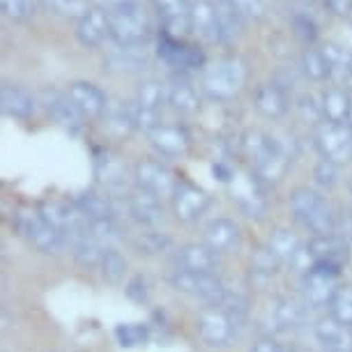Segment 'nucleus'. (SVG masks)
<instances>
[{"label": "nucleus", "instance_id": "1", "mask_svg": "<svg viewBox=\"0 0 352 352\" xmlns=\"http://www.w3.org/2000/svg\"><path fill=\"white\" fill-rule=\"evenodd\" d=\"M290 210L304 228L318 235H334L336 232V214L329 203L309 187H297L290 194Z\"/></svg>", "mask_w": 352, "mask_h": 352}, {"label": "nucleus", "instance_id": "2", "mask_svg": "<svg viewBox=\"0 0 352 352\" xmlns=\"http://www.w3.org/2000/svg\"><path fill=\"white\" fill-rule=\"evenodd\" d=\"M249 81V65L240 56L221 58L214 67H210L203 76V90L212 99L226 102L232 99Z\"/></svg>", "mask_w": 352, "mask_h": 352}, {"label": "nucleus", "instance_id": "3", "mask_svg": "<svg viewBox=\"0 0 352 352\" xmlns=\"http://www.w3.org/2000/svg\"><path fill=\"white\" fill-rule=\"evenodd\" d=\"M109 19H111V37L116 39L118 46H122V49H138V46L148 42L150 21L138 5L124 10H113L109 12Z\"/></svg>", "mask_w": 352, "mask_h": 352}, {"label": "nucleus", "instance_id": "4", "mask_svg": "<svg viewBox=\"0 0 352 352\" xmlns=\"http://www.w3.org/2000/svg\"><path fill=\"white\" fill-rule=\"evenodd\" d=\"M168 281L175 290L196 297V300H203L210 307H219V302L226 295V285L217 274H201V272L177 267L168 274Z\"/></svg>", "mask_w": 352, "mask_h": 352}, {"label": "nucleus", "instance_id": "5", "mask_svg": "<svg viewBox=\"0 0 352 352\" xmlns=\"http://www.w3.org/2000/svg\"><path fill=\"white\" fill-rule=\"evenodd\" d=\"M16 228L28 237V242L42 254H58L63 249V235L46 221L39 210H21L16 214Z\"/></svg>", "mask_w": 352, "mask_h": 352}, {"label": "nucleus", "instance_id": "6", "mask_svg": "<svg viewBox=\"0 0 352 352\" xmlns=\"http://www.w3.org/2000/svg\"><path fill=\"white\" fill-rule=\"evenodd\" d=\"M159 58L175 69H203L205 67V53L198 44H189L180 37H173L162 30L157 44Z\"/></svg>", "mask_w": 352, "mask_h": 352}, {"label": "nucleus", "instance_id": "7", "mask_svg": "<svg viewBox=\"0 0 352 352\" xmlns=\"http://www.w3.org/2000/svg\"><path fill=\"white\" fill-rule=\"evenodd\" d=\"M316 145L324 159L345 164L352 159V129L348 124L322 122L316 129Z\"/></svg>", "mask_w": 352, "mask_h": 352}, {"label": "nucleus", "instance_id": "8", "mask_svg": "<svg viewBox=\"0 0 352 352\" xmlns=\"http://www.w3.org/2000/svg\"><path fill=\"white\" fill-rule=\"evenodd\" d=\"M136 182L138 189L148 191V194L164 198V196H173L177 189L180 180L175 177L168 166L162 162H155V159H143V162L136 164Z\"/></svg>", "mask_w": 352, "mask_h": 352}, {"label": "nucleus", "instance_id": "9", "mask_svg": "<svg viewBox=\"0 0 352 352\" xmlns=\"http://www.w3.org/2000/svg\"><path fill=\"white\" fill-rule=\"evenodd\" d=\"M196 327H198V334H201V338L208 345H212V348H226V345H230L232 338H235L237 324L219 307H208L198 314Z\"/></svg>", "mask_w": 352, "mask_h": 352}, {"label": "nucleus", "instance_id": "10", "mask_svg": "<svg viewBox=\"0 0 352 352\" xmlns=\"http://www.w3.org/2000/svg\"><path fill=\"white\" fill-rule=\"evenodd\" d=\"M336 276H338L336 270L320 267V265H314L311 272H307V281H304V302H307V307L311 309L329 307L338 290Z\"/></svg>", "mask_w": 352, "mask_h": 352}, {"label": "nucleus", "instance_id": "11", "mask_svg": "<svg viewBox=\"0 0 352 352\" xmlns=\"http://www.w3.org/2000/svg\"><path fill=\"white\" fill-rule=\"evenodd\" d=\"M191 35H196L205 44L221 42V25H219L217 3L212 0H194L189 12Z\"/></svg>", "mask_w": 352, "mask_h": 352}, {"label": "nucleus", "instance_id": "12", "mask_svg": "<svg viewBox=\"0 0 352 352\" xmlns=\"http://www.w3.org/2000/svg\"><path fill=\"white\" fill-rule=\"evenodd\" d=\"M210 208V196L205 194L203 189H198L196 184L189 182H180L173 194V210H175V217L180 221H198Z\"/></svg>", "mask_w": 352, "mask_h": 352}, {"label": "nucleus", "instance_id": "13", "mask_svg": "<svg viewBox=\"0 0 352 352\" xmlns=\"http://www.w3.org/2000/svg\"><path fill=\"white\" fill-rule=\"evenodd\" d=\"M95 175L113 194L124 191L127 187V164L111 150H99L95 155Z\"/></svg>", "mask_w": 352, "mask_h": 352}, {"label": "nucleus", "instance_id": "14", "mask_svg": "<svg viewBox=\"0 0 352 352\" xmlns=\"http://www.w3.org/2000/svg\"><path fill=\"white\" fill-rule=\"evenodd\" d=\"M309 254L314 265H327V267L341 270L348 261V242L341 235H318L309 242Z\"/></svg>", "mask_w": 352, "mask_h": 352}, {"label": "nucleus", "instance_id": "15", "mask_svg": "<svg viewBox=\"0 0 352 352\" xmlns=\"http://www.w3.org/2000/svg\"><path fill=\"white\" fill-rule=\"evenodd\" d=\"M152 5H155V12L164 23V32L180 39L184 32H191L189 25L191 5L187 0H152Z\"/></svg>", "mask_w": 352, "mask_h": 352}, {"label": "nucleus", "instance_id": "16", "mask_svg": "<svg viewBox=\"0 0 352 352\" xmlns=\"http://www.w3.org/2000/svg\"><path fill=\"white\" fill-rule=\"evenodd\" d=\"M111 35V19L109 12L102 8H92L83 19H78L76 39L85 49H97L106 37Z\"/></svg>", "mask_w": 352, "mask_h": 352}, {"label": "nucleus", "instance_id": "17", "mask_svg": "<svg viewBox=\"0 0 352 352\" xmlns=\"http://www.w3.org/2000/svg\"><path fill=\"white\" fill-rule=\"evenodd\" d=\"M65 244H69L72 256L78 265H83L85 270L92 267H102L104 261V247L99 244V237L92 235L90 230H78L65 237Z\"/></svg>", "mask_w": 352, "mask_h": 352}, {"label": "nucleus", "instance_id": "18", "mask_svg": "<svg viewBox=\"0 0 352 352\" xmlns=\"http://www.w3.org/2000/svg\"><path fill=\"white\" fill-rule=\"evenodd\" d=\"M148 138L166 157H180L191 145L187 129L180 127V124H157L155 129L148 131Z\"/></svg>", "mask_w": 352, "mask_h": 352}, {"label": "nucleus", "instance_id": "19", "mask_svg": "<svg viewBox=\"0 0 352 352\" xmlns=\"http://www.w3.org/2000/svg\"><path fill=\"white\" fill-rule=\"evenodd\" d=\"M67 95L72 102H74L76 109L81 111L83 118H102L106 113V106H109V99H106L104 92L99 90L95 83H88V81L72 83Z\"/></svg>", "mask_w": 352, "mask_h": 352}, {"label": "nucleus", "instance_id": "20", "mask_svg": "<svg viewBox=\"0 0 352 352\" xmlns=\"http://www.w3.org/2000/svg\"><path fill=\"white\" fill-rule=\"evenodd\" d=\"M237 145H240V155L247 159V162L254 164V170L263 162H267V159L281 148L274 138H272L270 134H265V131H261V129L244 131V134L240 136V141H237Z\"/></svg>", "mask_w": 352, "mask_h": 352}, {"label": "nucleus", "instance_id": "21", "mask_svg": "<svg viewBox=\"0 0 352 352\" xmlns=\"http://www.w3.org/2000/svg\"><path fill=\"white\" fill-rule=\"evenodd\" d=\"M316 338L327 352H352V329L338 322L334 316L316 322Z\"/></svg>", "mask_w": 352, "mask_h": 352}, {"label": "nucleus", "instance_id": "22", "mask_svg": "<svg viewBox=\"0 0 352 352\" xmlns=\"http://www.w3.org/2000/svg\"><path fill=\"white\" fill-rule=\"evenodd\" d=\"M205 244L214 251V254H232L240 247V228L230 219H214L205 228Z\"/></svg>", "mask_w": 352, "mask_h": 352}, {"label": "nucleus", "instance_id": "23", "mask_svg": "<svg viewBox=\"0 0 352 352\" xmlns=\"http://www.w3.org/2000/svg\"><path fill=\"white\" fill-rule=\"evenodd\" d=\"M127 212L134 221L145 226V228H155V226L162 223V219H164V210H162L159 198L148 194V191H143V189H138L134 194L127 196Z\"/></svg>", "mask_w": 352, "mask_h": 352}, {"label": "nucleus", "instance_id": "24", "mask_svg": "<svg viewBox=\"0 0 352 352\" xmlns=\"http://www.w3.org/2000/svg\"><path fill=\"white\" fill-rule=\"evenodd\" d=\"M42 104L46 106V111L53 116V120L60 122L63 127L67 129H81L83 124V116L81 111L76 109L74 102L69 99V95H60V92L56 90H44L42 92Z\"/></svg>", "mask_w": 352, "mask_h": 352}, {"label": "nucleus", "instance_id": "25", "mask_svg": "<svg viewBox=\"0 0 352 352\" xmlns=\"http://www.w3.org/2000/svg\"><path fill=\"white\" fill-rule=\"evenodd\" d=\"M177 267L201 274H217L219 254H214L208 244H187L177 251Z\"/></svg>", "mask_w": 352, "mask_h": 352}, {"label": "nucleus", "instance_id": "26", "mask_svg": "<svg viewBox=\"0 0 352 352\" xmlns=\"http://www.w3.org/2000/svg\"><path fill=\"white\" fill-rule=\"evenodd\" d=\"M254 106L261 116L276 120V118L285 116V111H288V92L276 83H263L258 85L254 95Z\"/></svg>", "mask_w": 352, "mask_h": 352}, {"label": "nucleus", "instance_id": "27", "mask_svg": "<svg viewBox=\"0 0 352 352\" xmlns=\"http://www.w3.org/2000/svg\"><path fill=\"white\" fill-rule=\"evenodd\" d=\"M307 309V302H300L295 297H281V300H276L272 316H274L278 329H300L309 320Z\"/></svg>", "mask_w": 352, "mask_h": 352}, {"label": "nucleus", "instance_id": "28", "mask_svg": "<svg viewBox=\"0 0 352 352\" xmlns=\"http://www.w3.org/2000/svg\"><path fill=\"white\" fill-rule=\"evenodd\" d=\"M322 113L327 118V122L334 124H348L350 109H352V97L348 95V90L341 85H331L322 92Z\"/></svg>", "mask_w": 352, "mask_h": 352}, {"label": "nucleus", "instance_id": "29", "mask_svg": "<svg viewBox=\"0 0 352 352\" xmlns=\"http://www.w3.org/2000/svg\"><path fill=\"white\" fill-rule=\"evenodd\" d=\"M0 102H3L5 116L16 118V120H28L32 116V111H35V99L14 83H3Z\"/></svg>", "mask_w": 352, "mask_h": 352}, {"label": "nucleus", "instance_id": "30", "mask_svg": "<svg viewBox=\"0 0 352 352\" xmlns=\"http://www.w3.org/2000/svg\"><path fill=\"white\" fill-rule=\"evenodd\" d=\"M74 203L78 205V210L83 212L88 223H102V221H116V210L109 198L95 194V191H83L74 198Z\"/></svg>", "mask_w": 352, "mask_h": 352}, {"label": "nucleus", "instance_id": "31", "mask_svg": "<svg viewBox=\"0 0 352 352\" xmlns=\"http://www.w3.org/2000/svg\"><path fill=\"white\" fill-rule=\"evenodd\" d=\"M267 249H270L272 254H274L281 263L295 265V261L300 258V254H302V251L307 249V247H304L302 240L295 235V232H290V230H285V228H276V230L270 235Z\"/></svg>", "mask_w": 352, "mask_h": 352}, {"label": "nucleus", "instance_id": "32", "mask_svg": "<svg viewBox=\"0 0 352 352\" xmlns=\"http://www.w3.org/2000/svg\"><path fill=\"white\" fill-rule=\"evenodd\" d=\"M104 129L109 131L113 138H127L131 131L136 129V122L131 118V111L127 104L122 102H116L106 106V113H104Z\"/></svg>", "mask_w": 352, "mask_h": 352}, {"label": "nucleus", "instance_id": "33", "mask_svg": "<svg viewBox=\"0 0 352 352\" xmlns=\"http://www.w3.org/2000/svg\"><path fill=\"white\" fill-rule=\"evenodd\" d=\"M219 25H221V42L237 39L244 32V16L230 5V0H219Z\"/></svg>", "mask_w": 352, "mask_h": 352}, {"label": "nucleus", "instance_id": "34", "mask_svg": "<svg viewBox=\"0 0 352 352\" xmlns=\"http://www.w3.org/2000/svg\"><path fill=\"white\" fill-rule=\"evenodd\" d=\"M290 166V155L283 148H278L274 155H272L267 162H263L256 168V180L261 184H276L281 182V177L285 175Z\"/></svg>", "mask_w": 352, "mask_h": 352}, {"label": "nucleus", "instance_id": "35", "mask_svg": "<svg viewBox=\"0 0 352 352\" xmlns=\"http://www.w3.org/2000/svg\"><path fill=\"white\" fill-rule=\"evenodd\" d=\"M168 104L182 116H194L201 111V99L198 92L189 83H175L168 88Z\"/></svg>", "mask_w": 352, "mask_h": 352}, {"label": "nucleus", "instance_id": "36", "mask_svg": "<svg viewBox=\"0 0 352 352\" xmlns=\"http://www.w3.org/2000/svg\"><path fill=\"white\" fill-rule=\"evenodd\" d=\"M235 196H237V203L242 205V210L247 212L249 217H261L265 212V198L261 194V182L256 180V175H254V180L237 184Z\"/></svg>", "mask_w": 352, "mask_h": 352}, {"label": "nucleus", "instance_id": "37", "mask_svg": "<svg viewBox=\"0 0 352 352\" xmlns=\"http://www.w3.org/2000/svg\"><path fill=\"white\" fill-rule=\"evenodd\" d=\"M164 99H168V92H166L164 83L157 81V78H145V81L138 85L136 104L141 106V109L157 113L164 106Z\"/></svg>", "mask_w": 352, "mask_h": 352}, {"label": "nucleus", "instance_id": "38", "mask_svg": "<svg viewBox=\"0 0 352 352\" xmlns=\"http://www.w3.org/2000/svg\"><path fill=\"white\" fill-rule=\"evenodd\" d=\"M134 249L138 254H145V256H159V254H166L170 249V237L166 232H159V230H143L138 232L134 237Z\"/></svg>", "mask_w": 352, "mask_h": 352}, {"label": "nucleus", "instance_id": "39", "mask_svg": "<svg viewBox=\"0 0 352 352\" xmlns=\"http://www.w3.org/2000/svg\"><path fill=\"white\" fill-rule=\"evenodd\" d=\"M320 53L324 56V60H327L329 69H331V76H341L345 74L348 69H352V53L348 46L343 44H336V42H327L320 46Z\"/></svg>", "mask_w": 352, "mask_h": 352}, {"label": "nucleus", "instance_id": "40", "mask_svg": "<svg viewBox=\"0 0 352 352\" xmlns=\"http://www.w3.org/2000/svg\"><path fill=\"white\" fill-rule=\"evenodd\" d=\"M99 270H102V276L106 278V281L118 285V283H122L124 276H127V261H124V256L120 254V251L106 249L102 267H99Z\"/></svg>", "mask_w": 352, "mask_h": 352}, {"label": "nucleus", "instance_id": "41", "mask_svg": "<svg viewBox=\"0 0 352 352\" xmlns=\"http://www.w3.org/2000/svg\"><path fill=\"white\" fill-rule=\"evenodd\" d=\"M3 14L14 23H25L37 14V0H0Z\"/></svg>", "mask_w": 352, "mask_h": 352}, {"label": "nucleus", "instance_id": "42", "mask_svg": "<svg viewBox=\"0 0 352 352\" xmlns=\"http://www.w3.org/2000/svg\"><path fill=\"white\" fill-rule=\"evenodd\" d=\"M219 309H221L235 324H242L249 316V302H247V297L240 295V292L226 290L223 300L219 302Z\"/></svg>", "mask_w": 352, "mask_h": 352}, {"label": "nucleus", "instance_id": "43", "mask_svg": "<svg viewBox=\"0 0 352 352\" xmlns=\"http://www.w3.org/2000/svg\"><path fill=\"white\" fill-rule=\"evenodd\" d=\"M44 5L53 14L65 19H83L92 10L90 0H44Z\"/></svg>", "mask_w": 352, "mask_h": 352}, {"label": "nucleus", "instance_id": "44", "mask_svg": "<svg viewBox=\"0 0 352 352\" xmlns=\"http://www.w3.org/2000/svg\"><path fill=\"white\" fill-rule=\"evenodd\" d=\"M331 316L336 318L338 322H343L345 327L352 329V288H345V285H338L334 300L329 304Z\"/></svg>", "mask_w": 352, "mask_h": 352}, {"label": "nucleus", "instance_id": "45", "mask_svg": "<svg viewBox=\"0 0 352 352\" xmlns=\"http://www.w3.org/2000/svg\"><path fill=\"white\" fill-rule=\"evenodd\" d=\"M302 65H304L307 76L314 78V81H324L327 76H331V69H329L327 60H324V56L320 53V49H307V51H304Z\"/></svg>", "mask_w": 352, "mask_h": 352}, {"label": "nucleus", "instance_id": "46", "mask_svg": "<svg viewBox=\"0 0 352 352\" xmlns=\"http://www.w3.org/2000/svg\"><path fill=\"white\" fill-rule=\"evenodd\" d=\"M124 53H116L104 63V67L109 72H136L141 65H145V58L136 56L134 49H122Z\"/></svg>", "mask_w": 352, "mask_h": 352}, {"label": "nucleus", "instance_id": "47", "mask_svg": "<svg viewBox=\"0 0 352 352\" xmlns=\"http://www.w3.org/2000/svg\"><path fill=\"white\" fill-rule=\"evenodd\" d=\"M281 261L272 254V251L267 247H263V249H258L254 256H251V270L256 272V274H263V276H272V274H276L278 267H281Z\"/></svg>", "mask_w": 352, "mask_h": 352}, {"label": "nucleus", "instance_id": "48", "mask_svg": "<svg viewBox=\"0 0 352 352\" xmlns=\"http://www.w3.org/2000/svg\"><path fill=\"white\" fill-rule=\"evenodd\" d=\"M292 30H295V35L304 39L307 44H314L318 39V25L307 12H297V14L292 16Z\"/></svg>", "mask_w": 352, "mask_h": 352}, {"label": "nucleus", "instance_id": "49", "mask_svg": "<svg viewBox=\"0 0 352 352\" xmlns=\"http://www.w3.org/2000/svg\"><path fill=\"white\" fill-rule=\"evenodd\" d=\"M118 341H120L124 348H136V345H143L145 338H148V331L141 324H120L116 329Z\"/></svg>", "mask_w": 352, "mask_h": 352}, {"label": "nucleus", "instance_id": "50", "mask_svg": "<svg viewBox=\"0 0 352 352\" xmlns=\"http://www.w3.org/2000/svg\"><path fill=\"white\" fill-rule=\"evenodd\" d=\"M230 5L244 19H249V21H261L265 12H267V3L265 0H230Z\"/></svg>", "mask_w": 352, "mask_h": 352}, {"label": "nucleus", "instance_id": "51", "mask_svg": "<svg viewBox=\"0 0 352 352\" xmlns=\"http://www.w3.org/2000/svg\"><path fill=\"white\" fill-rule=\"evenodd\" d=\"M297 109H300L302 120L309 122V124H318L324 118L322 104H318L314 95H302L300 97V104H297Z\"/></svg>", "mask_w": 352, "mask_h": 352}, {"label": "nucleus", "instance_id": "52", "mask_svg": "<svg viewBox=\"0 0 352 352\" xmlns=\"http://www.w3.org/2000/svg\"><path fill=\"white\" fill-rule=\"evenodd\" d=\"M336 166H338V164L329 162V159H322V162L316 166L314 177H316V182L320 184V187L331 189V187H334V184H336V177H338Z\"/></svg>", "mask_w": 352, "mask_h": 352}, {"label": "nucleus", "instance_id": "53", "mask_svg": "<svg viewBox=\"0 0 352 352\" xmlns=\"http://www.w3.org/2000/svg\"><path fill=\"white\" fill-rule=\"evenodd\" d=\"M336 230L341 232L343 240H352V210L343 208L341 214H336Z\"/></svg>", "mask_w": 352, "mask_h": 352}, {"label": "nucleus", "instance_id": "54", "mask_svg": "<svg viewBox=\"0 0 352 352\" xmlns=\"http://www.w3.org/2000/svg\"><path fill=\"white\" fill-rule=\"evenodd\" d=\"M127 295L131 300H138V302L148 300V281H145L143 276H136L134 281H129L127 285Z\"/></svg>", "mask_w": 352, "mask_h": 352}, {"label": "nucleus", "instance_id": "55", "mask_svg": "<svg viewBox=\"0 0 352 352\" xmlns=\"http://www.w3.org/2000/svg\"><path fill=\"white\" fill-rule=\"evenodd\" d=\"M329 12H334L336 16H350L352 14V0H324Z\"/></svg>", "mask_w": 352, "mask_h": 352}, {"label": "nucleus", "instance_id": "56", "mask_svg": "<svg viewBox=\"0 0 352 352\" xmlns=\"http://www.w3.org/2000/svg\"><path fill=\"white\" fill-rule=\"evenodd\" d=\"M249 352H285V350L276 341H272V338H263V341H256L251 345Z\"/></svg>", "mask_w": 352, "mask_h": 352}, {"label": "nucleus", "instance_id": "57", "mask_svg": "<svg viewBox=\"0 0 352 352\" xmlns=\"http://www.w3.org/2000/svg\"><path fill=\"white\" fill-rule=\"evenodd\" d=\"M106 5H109V12H113V10L134 8V5H136V0H106Z\"/></svg>", "mask_w": 352, "mask_h": 352}, {"label": "nucleus", "instance_id": "58", "mask_svg": "<svg viewBox=\"0 0 352 352\" xmlns=\"http://www.w3.org/2000/svg\"><path fill=\"white\" fill-rule=\"evenodd\" d=\"M348 127L352 129V109H350V118H348Z\"/></svg>", "mask_w": 352, "mask_h": 352}, {"label": "nucleus", "instance_id": "59", "mask_svg": "<svg viewBox=\"0 0 352 352\" xmlns=\"http://www.w3.org/2000/svg\"><path fill=\"white\" fill-rule=\"evenodd\" d=\"M300 3H314V0H300Z\"/></svg>", "mask_w": 352, "mask_h": 352}]
</instances>
